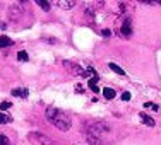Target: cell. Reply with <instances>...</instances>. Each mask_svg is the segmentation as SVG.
Listing matches in <instances>:
<instances>
[{
  "instance_id": "obj_1",
  "label": "cell",
  "mask_w": 161,
  "mask_h": 145,
  "mask_svg": "<svg viewBox=\"0 0 161 145\" xmlns=\"http://www.w3.org/2000/svg\"><path fill=\"white\" fill-rule=\"evenodd\" d=\"M45 118H47V121L50 125L57 127L58 130H62V132H67V130H70V127H72V120L69 118V114H65L62 109L52 108V106L47 108Z\"/></svg>"
},
{
  "instance_id": "obj_2",
  "label": "cell",
  "mask_w": 161,
  "mask_h": 145,
  "mask_svg": "<svg viewBox=\"0 0 161 145\" xmlns=\"http://www.w3.org/2000/svg\"><path fill=\"white\" fill-rule=\"evenodd\" d=\"M110 132V127L106 123H103V121H93V123L87 125V137H89L91 142H99V138H101L103 135H106V133Z\"/></svg>"
},
{
  "instance_id": "obj_3",
  "label": "cell",
  "mask_w": 161,
  "mask_h": 145,
  "mask_svg": "<svg viewBox=\"0 0 161 145\" xmlns=\"http://www.w3.org/2000/svg\"><path fill=\"white\" fill-rule=\"evenodd\" d=\"M120 36L122 38H130V36H132V21H130V17H127L124 22H122Z\"/></svg>"
},
{
  "instance_id": "obj_4",
  "label": "cell",
  "mask_w": 161,
  "mask_h": 145,
  "mask_svg": "<svg viewBox=\"0 0 161 145\" xmlns=\"http://www.w3.org/2000/svg\"><path fill=\"white\" fill-rule=\"evenodd\" d=\"M31 138H33V140H36V142L40 143V145H57L52 138H48V137L41 135V133H36V132L31 133Z\"/></svg>"
},
{
  "instance_id": "obj_5",
  "label": "cell",
  "mask_w": 161,
  "mask_h": 145,
  "mask_svg": "<svg viewBox=\"0 0 161 145\" xmlns=\"http://www.w3.org/2000/svg\"><path fill=\"white\" fill-rule=\"evenodd\" d=\"M12 96L28 97V96H29V91H28V89H22V87H17V89H12Z\"/></svg>"
},
{
  "instance_id": "obj_6",
  "label": "cell",
  "mask_w": 161,
  "mask_h": 145,
  "mask_svg": "<svg viewBox=\"0 0 161 145\" xmlns=\"http://www.w3.org/2000/svg\"><path fill=\"white\" fill-rule=\"evenodd\" d=\"M103 96H105V99H108V101H112V99L117 96V92L112 89V87H105L103 89Z\"/></svg>"
},
{
  "instance_id": "obj_7",
  "label": "cell",
  "mask_w": 161,
  "mask_h": 145,
  "mask_svg": "<svg viewBox=\"0 0 161 145\" xmlns=\"http://www.w3.org/2000/svg\"><path fill=\"white\" fill-rule=\"evenodd\" d=\"M139 116H141V120H142V123H144V125H149V127H154V120H153L151 116H147L146 113H141Z\"/></svg>"
},
{
  "instance_id": "obj_8",
  "label": "cell",
  "mask_w": 161,
  "mask_h": 145,
  "mask_svg": "<svg viewBox=\"0 0 161 145\" xmlns=\"http://www.w3.org/2000/svg\"><path fill=\"white\" fill-rule=\"evenodd\" d=\"M108 67H110V68H112V70L115 72V74H118V75H122V77H124V75H125V70H124V68H122V67H118V65H117V63H108Z\"/></svg>"
},
{
  "instance_id": "obj_9",
  "label": "cell",
  "mask_w": 161,
  "mask_h": 145,
  "mask_svg": "<svg viewBox=\"0 0 161 145\" xmlns=\"http://www.w3.org/2000/svg\"><path fill=\"white\" fill-rule=\"evenodd\" d=\"M7 46H12V39L7 36H0V48H7Z\"/></svg>"
},
{
  "instance_id": "obj_10",
  "label": "cell",
  "mask_w": 161,
  "mask_h": 145,
  "mask_svg": "<svg viewBox=\"0 0 161 145\" xmlns=\"http://www.w3.org/2000/svg\"><path fill=\"white\" fill-rule=\"evenodd\" d=\"M36 3H38V5H40L43 10H45V12H48V10L52 9V3H50V2H47V0H38Z\"/></svg>"
},
{
  "instance_id": "obj_11",
  "label": "cell",
  "mask_w": 161,
  "mask_h": 145,
  "mask_svg": "<svg viewBox=\"0 0 161 145\" xmlns=\"http://www.w3.org/2000/svg\"><path fill=\"white\" fill-rule=\"evenodd\" d=\"M58 5L64 7V9H72V7L75 5V2H74V0H67V2H65V0H60Z\"/></svg>"
},
{
  "instance_id": "obj_12",
  "label": "cell",
  "mask_w": 161,
  "mask_h": 145,
  "mask_svg": "<svg viewBox=\"0 0 161 145\" xmlns=\"http://www.w3.org/2000/svg\"><path fill=\"white\" fill-rule=\"evenodd\" d=\"M10 121H12V118H10L9 114H3V113H0V123H2V125H9Z\"/></svg>"
},
{
  "instance_id": "obj_13",
  "label": "cell",
  "mask_w": 161,
  "mask_h": 145,
  "mask_svg": "<svg viewBox=\"0 0 161 145\" xmlns=\"http://www.w3.org/2000/svg\"><path fill=\"white\" fill-rule=\"evenodd\" d=\"M17 60H19V62H28V60H29L28 53H26V51H19L17 53Z\"/></svg>"
},
{
  "instance_id": "obj_14",
  "label": "cell",
  "mask_w": 161,
  "mask_h": 145,
  "mask_svg": "<svg viewBox=\"0 0 161 145\" xmlns=\"http://www.w3.org/2000/svg\"><path fill=\"white\" fill-rule=\"evenodd\" d=\"M0 145H10V140L3 133H0Z\"/></svg>"
},
{
  "instance_id": "obj_15",
  "label": "cell",
  "mask_w": 161,
  "mask_h": 145,
  "mask_svg": "<svg viewBox=\"0 0 161 145\" xmlns=\"http://www.w3.org/2000/svg\"><path fill=\"white\" fill-rule=\"evenodd\" d=\"M10 106H12V102H9V101H2V102H0V109H3V111L9 109Z\"/></svg>"
},
{
  "instance_id": "obj_16",
  "label": "cell",
  "mask_w": 161,
  "mask_h": 145,
  "mask_svg": "<svg viewBox=\"0 0 161 145\" xmlns=\"http://www.w3.org/2000/svg\"><path fill=\"white\" fill-rule=\"evenodd\" d=\"M101 34H103L105 38H110V36H112V31H110V29H103Z\"/></svg>"
},
{
  "instance_id": "obj_17",
  "label": "cell",
  "mask_w": 161,
  "mask_h": 145,
  "mask_svg": "<svg viewBox=\"0 0 161 145\" xmlns=\"http://www.w3.org/2000/svg\"><path fill=\"white\" fill-rule=\"evenodd\" d=\"M122 101H130V94L129 92H124V94H122Z\"/></svg>"
},
{
  "instance_id": "obj_18",
  "label": "cell",
  "mask_w": 161,
  "mask_h": 145,
  "mask_svg": "<svg viewBox=\"0 0 161 145\" xmlns=\"http://www.w3.org/2000/svg\"><path fill=\"white\" fill-rule=\"evenodd\" d=\"M75 92H80V94H82V92H84L82 85H75Z\"/></svg>"
},
{
  "instance_id": "obj_19",
  "label": "cell",
  "mask_w": 161,
  "mask_h": 145,
  "mask_svg": "<svg viewBox=\"0 0 161 145\" xmlns=\"http://www.w3.org/2000/svg\"><path fill=\"white\" fill-rule=\"evenodd\" d=\"M159 3H161V2H159Z\"/></svg>"
}]
</instances>
